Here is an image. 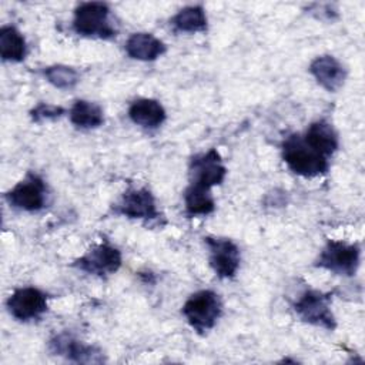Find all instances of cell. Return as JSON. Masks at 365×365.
<instances>
[{
	"mask_svg": "<svg viewBox=\"0 0 365 365\" xmlns=\"http://www.w3.org/2000/svg\"><path fill=\"white\" fill-rule=\"evenodd\" d=\"M123 264L121 251L113 244L104 241L93 245L81 257H78L73 267L96 277H108L115 274Z\"/></svg>",
	"mask_w": 365,
	"mask_h": 365,
	"instance_id": "cell-9",
	"label": "cell"
},
{
	"mask_svg": "<svg viewBox=\"0 0 365 365\" xmlns=\"http://www.w3.org/2000/svg\"><path fill=\"white\" fill-rule=\"evenodd\" d=\"M184 208L188 217H205L214 212L215 200L212 190L188 184L184 190Z\"/></svg>",
	"mask_w": 365,
	"mask_h": 365,
	"instance_id": "cell-20",
	"label": "cell"
},
{
	"mask_svg": "<svg viewBox=\"0 0 365 365\" xmlns=\"http://www.w3.org/2000/svg\"><path fill=\"white\" fill-rule=\"evenodd\" d=\"M0 56L3 61L20 63L27 56V43L21 31L11 26L6 24L0 29Z\"/></svg>",
	"mask_w": 365,
	"mask_h": 365,
	"instance_id": "cell-19",
	"label": "cell"
},
{
	"mask_svg": "<svg viewBox=\"0 0 365 365\" xmlns=\"http://www.w3.org/2000/svg\"><path fill=\"white\" fill-rule=\"evenodd\" d=\"M128 118L147 130L158 128L167 118L164 106L155 98H137L128 107Z\"/></svg>",
	"mask_w": 365,
	"mask_h": 365,
	"instance_id": "cell-16",
	"label": "cell"
},
{
	"mask_svg": "<svg viewBox=\"0 0 365 365\" xmlns=\"http://www.w3.org/2000/svg\"><path fill=\"white\" fill-rule=\"evenodd\" d=\"M187 324L200 335L210 332L222 315L221 297L212 289L191 294L181 308Z\"/></svg>",
	"mask_w": 365,
	"mask_h": 365,
	"instance_id": "cell-2",
	"label": "cell"
},
{
	"mask_svg": "<svg viewBox=\"0 0 365 365\" xmlns=\"http://www.w3.org/2000/svg\"><path fill=\"white\" fill-rule=\"evenodd\" d=\"M297 317L309 325L334 331L336 319L331 308V294L318 289H305L292 304Z\"/></svg>",
	"mask_w": 365,
	"mask_h": 365,
	"instance_id": "cell-5",
	"label": "cell"
},
{
	"mask_svg": "<svg viewBox=\"0 0 365 365\" xmlns=\"http://www.w3.org/2000/svg\"><path fill=\"white\" fill-rule=\"evenodd\" d=\"M4 200L16 210L38 212L47 204V185L40 175L29 173L4 194Z\"/></svg>",
	"mask_w": 365,
	"mask_h": 365,
	"instance_id": "cell-6",
	"label": "cell"
},
{
	"mask_svg": "<svg viewBox=\"0 0 365 365\" xmlns=\"http://www.w3.org/2000/svg\"><path fill=\"white\" fill-rule=\"evenodd\" d=\"M301 135L312 150L327 158H329L339 145L338 133L335 131L334 125L327 120L312 121Z\"/></svg>",
	"mask_w": 365,
	"mask_h": 365,
	"instance_id": "cell-15",
	"label": "cell"
},
{
	"mask_svg": "<svg viewBox=\"0 0 365 365\" xmlns=\"http://www.w3.org/2000/svg\"><path fill=\"white\" fill-rule=\"evenodd\" d=\"M170 24L175 33H204L208 29L205 9L200 4L185 6L171 17Z\"/></svg>",
	"mask_w": 365,
	"mask_h": 365,
	"instance_id": "cell-17",
	"label": "cell"
},
{
	"mask_svg": "<svg viewBox=\"0 0 365 365\" xmlns=\"http://www.w3.org/2000/svg\"><path fill=\"white\" fill-rule=\"evenodd\" d=\"M227 167L217 148H210L204 153L195 154L188 167V177L192 185L212 190L221 185L227 177Z\"/></svg>",
	"mask_w": 365,
	"mask_h": 365,
	"instance_id": "cell-7",
	"label": "cell"
},
{
	"mask_svg": "<svg viewBox=\"0 0 365 365\" xmlns=\"http://www.w3.org/2000/svg\"><path fill=\"white\" fill-rule=\"evenodd\" d=\"M43 77L58 90H71L80 81V73L67 64H51L44 67Z\"/></svg>",
	"mask_w": 365,
	"mask_h": 365,
	"instance_id": "cell-21",
	"label": "cell"
},
{
	"mask_svg": "<svg viewBox=\"0 0 365 365\" xmlns=\"http://www.w3.org/2000/svg\"><path fill=\"white\" fill-rule=\"evenodd\" d=\"M308 71L315 81L329 93H336L346 80V68L331 54L317 56L309 63Z\"/></svg>",
	"mask_w": 365,
	"mask_h": 365,
	"instance_id": "cell-13",
	"label": "cell"
},
{
	"mask_svg": "<svg viewBox=\"0 0 365 365\" xmlns=\"http://www.w3.org/2000/svg\"><path fill=\"white\" fill-rule=\"evenodd\" d=\"M359 262L361 248L358 244L341 240H328L315 259V267L335 275L352 277L356 274Z\"/></svg>",
	"mask_w": 365,
	"mask_h": 365,
	"instance_id": "cell-4",
	"label": "cell"
},
{
	"mask_svg": "<svg viewBox=\"0 0 365 365\" xmlns=\"http://www.w3.org/2000/svg\"><path fill=\"white\" fill-rule=\"evenodd\" d=\"M48 349L53 355L64 356L78 364H98L104 361L103 352L97 346L84 344L66 332L54 335L48 341Z\"/></svg>",
	"mask_w": 365,
	"mask_h": 365,
	"instance_id": "cell-12",
	"label": "cell"
},
{
	"mask_svg": "<svg viewBox=\"0 0 365 365\" xmlns=\"http://www.w3.org/2000/svg\"><path fill=\"white\" fill-rule=\"evenodd\" d=\"M66 113V108L61 106H56L51 103H38L30 110V118L34 123H43V121H53L60 118Z\"/></svg>",
	"mask_w": 365,
	"mask_h": 365,
	"instance_id": "cell-22",
	"label": "cell"
},
{
	"mask_svg": "<svg viewBox=\"0 0 365 365\" xmlns=\"http://www.w3.org/2000/svg\"><path fill=\"white\" fill-rule=\"evenodd\" d=\"M70 123L80 130L98 128L104 123V111L100 104L90 100H76L68 110Z\"/></svg>",
	"mask_w": 365,
	"mask_h": 365,
	"instance_id": "cell-18",
	"label": "cell"
},
{
	"mask_svg": "<svg viewBox=\"0 0 365 365\" xmlns=\"http://www.w3.org/2000/svg\"><path fill=\"white\" fill-rule=\"evenodd\" d=\"M110 14V7L103 1L80 3L74 9L71 27L81 37L110 40L117 36Z\"/></svg>",
	"mask_w": 365,
	"mask_h": 365,
	"instance_id": "cell-3",
	"label": "cell"
},
{
	"mask_svg": "<svg viewBox=\"0 0 365 365\" xmlns=\"http://www.w3.org/2000/svg\"><path fill=\"white\" fill-rule=\"evenodd\" d=\"M281 157L285 165L297 175L315 178L329 170V158L312 150L301 134H289L281 143Z\"/></svg>",
	"mask_w": 365,
	"mask_h": 365,
	"instance_id": "cell-1",
	"label": "cell"
},
{
	"mask_svg": "<svg viewBox=\"0 0 365 365\" xmlns=\"http://www.w3.org/2000/svg\"><path fill=\"white\" fill-rule=\"evenodd\" d=\"M124 50L130 58L148 63L164 56L167 51V46L163 40H160L154 34L138 31V33H133L125 40Z\"/></svg>",
	"mask_w": 365,
	"mask_h": 365,
	"instance_id": "cell-14",
	"label": "cell"
},
{
	"mask_svg": "<svg viewBox=\"0 0 365 365\" xmlns=\"http://www.w3.org/2000/svg\"><path fill=\"white\" fill-rule=\"evenodd\" d=\"M114 212L131 220L143 221H155L163 217L157 208L155 197L145 187L128 188L114 205Z\"/></svg>",
	"mask_w": 365,
	"mask_h": 365,
	"instance_id": "cell-11",
	"label": "cell"
},
{
	"mask_svg": "<svg viewBox=\"0 0 365 365\" xmlns=\"http://www.w3.org/2000/svg\"><path fill=\"white\" fill-rule=\"evenodd\" d=\"M208 250V264L221 279H231L237 275L241 264L240 247L225 237H204Z\"/></svg>",
	"mask_w": 365,
	"mask_h": 365,
	"instance_id": "cell-8",
	"label": "cell"
},
{
	"mask_svg": "<svg viewBox=\"0 0 365 365\" xmlns=\"http://www.w3.org/2000/svg\"><path fill=\"white\" fill-rule=\"evenodd\" d=\"M6 308L16 321L40 319L48 309V295L36 287H20L9 295Z\"/></svg>",
	"mask_w": 365,
	"mask_h": 365,
	"instance_id": "cell-10",
	"label": "cell"
}]
</instances>
